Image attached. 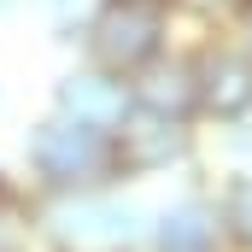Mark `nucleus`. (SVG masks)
<instances>
[{"mask_svg": "<svg viewBox=\"0 0 252 252\" xmlns=\"http://www.w3.org/2000/svg\"><path fill=\"white\" fill-rule=\"evenodd\" d=\"M24 176L35 199H59V193H94L118 188V158H112V129L76 124L64 112H35L24 129Z\"/></svg>", "mask_w": 252, "mask_h": 252, "instance_id": "obj_1", "label": "nucleus"}, {"mask_svg": "<svg viewBox=\"0 0 252 252\" xmlns=\"http://www.w3.org/2000/svg\"><path fill=\"white\" fill-rule=\"evenodd\" d=\"M35 211H41V241L53 252H141L147 217H153V205L124 193V182L94 188V193L35 199Z\"/></svg>", "mask_w": 252, "mask_h": 252, "instance_id": "obj_2", "label": "nucleus"}, {"mask_svg": "<svg viewBox=\"0 0 252 252\" xmlns=\"http://www.w3.org/2000/svg\"><path fill=\"white\" fill-rule=\"evenodd\" d=\"M188 24H182V12H170V6H141V0H100V12L76 30V41H70V53L88 64H100V70H112V76H135L141 64H153L176 35H182Z\"/></svg>", "mask_w": 252, "mask_h": 252, "instance_id": "obj_3", "label": "nucleus"}, {"mask_svg": "<svg viewBox=\"0 0 252 252\" xmlns=\"http://www.w3.org/2000/svg\"><path fill=\"white\" fill-rule=\"evenodd\" d=\"M193 70H199V129L252 124V47L223 30H193Z\"/></svg>", "mask_w": 252, "mask_h": 252, "instance_id": "obj_4", "label": "nucleus"}, {"mask_svg": "<svg viewBox=\"0 0 252 252\" xmlns=\"http://www.w3.org/2000/svg\"><path fill=\"white\" fill-rule=\"evenodd\" d=\"M199 124H176V118H158V112H141L129 106L124 124L112 129V158H118V182H153V176H176L199 158Z\"/></svg>", "mask_w": 252, "mask_h": 252, "instance_id": "obj_5", "label": "nucleus"}, {"mask_svg": "<svg viewBox=\"0 0 252 252\" xmlns=\"http://www.w3.org/2000/svg\"><path fill=\"white\" fill-rule=\"evenodd\" d=\"M129 106L176 118V124H199V70H193V30H182L153 64H141L129 76Z\"/></svg>", "mask_w": 252, "mask_h": 252, "instance_id": "obj_6", "label": "nucleus"}, {"mask_svg": "<svg viewBox=\"0 0 252 252\" xmlns=\"http://www.w3.org/2000/svg\"><path fill=\"white\" fill-rule=\"evenodd\" d=\"M47 112H64V118L94 124V129H118V124H124V112H129V82L70 53V64H59V70H53Z\"/></svg>", "mask_w": 252, "mask_h": 252, "instance_id": "obj_7", "label": "nucleus"}, {"mask_svg": "<svg viewBox=\"0 0 252 252\" xmlns=\"http://www.w3.org/2000/svg\"><path fill=\"white\" fill-rule=\"evenodd\" d=\"M217 247H229L223 241V217H217V193L182 188L176 199L153 205L141 252H217Z\"/></svg>", "mask_w": 252, "mask_h": 252, "instance_id": "obj_8", "label": "nucleus"}, {"mask_svg": "<svg viewBox=\"0 0 252 252\" xmlns=\"http://www.w3.org/2000/svg\"><path fill=\"white\" fill-rule=\"evenodd\" d=\"M217 217H223V241L235 252H252V170H223L217 182Z\"/></svg>", "mask_w": 252, "mask_h": 252, "instance_id": "obj_9", "label": "nucleus"}, {"mask_svg": "<svg viewBox=\"0 0 252 252\" xmlns=\"http://www.w3.org/2000/svg\"><path fill=\"white\" fill-rule=\"evenodd\" d=\"M41 241V211H35V193L24 182H6L0 188V252H30Z\"/></svg>", "mask_w": 252, "mask_h": 252, "instance_id": "obj_10", "label": "nucleus"}, {"mask_svg": "<svg viewBox=\"0 0 252 252\" xmlns=\"http://www.w3.org/2000/svg\"><path fill=\"white\" fill-rule=\"evenodd\" d=\"M41 12H47V24H53V41L70 47V41H76V30L100 12V0H41Z\"/></svg>", "mask_w": 252, "mask_h": 252, "instance_id": "obj_11", "label": "nucleus"}, {"mask_svg": "<svg viewBox=\"0 0 252 252\" xmlns=\"http://www.w3.org/2000/svg\"><path fill=\"white\" fill-rule=\"evenodd\" d=\"M223 158H229V170H252V124L223 129Z\"/></svg>", "mask_w": 252, "mask_h": 252, "instance_id": "obj_12", "label": "nucleus"}, {"mask_svg": "<svg viewBox=\"0 0 252 252\" xmlns=\"http://www.w3.org/2000/svg\"><path fill=\"white\" fill-rule=\"evenodd\" d=\"M217 30H223V35H235L241 47H252V0H241V6H235V12H229Z\"/></svg>", "mask_w": 252, "mask_h": 252, "instance_id": "obj_13", "label": "nucleus"}, {"mask_svg": "<svg viewBox=\"0 0 252 252\" xmlns=\"http://www.w3.org/2000/svg\"><path fill=\"white\" fill-rule=\"evenodd\" d=\"M18 6H24V0H0V18H12V12H18Z\"/></svg>", "mask_w": 252, "mask_h": 252, "instance_id": "obj_14", "label": "nucleus"}, {"mask_svg": "<svg viewBox=\"0 0 252 252\" xmlns=\"http://www.w3.org/2000/svg\"><path fill=\"white\" fill-rule=\"evenodd\" d=\"M141 6H170V12H182V0H141Z\"/></svg>", "mask_w": 252, "mask_h": 252, "instance_id": "obj_15", "label": "nucleus"}, {"mask_svg": "<svg viewBox=\"0 0 252 252\" xmlns=\"http://www.w3.org/2000/svg\"><path fill=\"white\" fill-rule=\"evenodd\" d=\"M6 182H12V176H6V170H0V188H6Z\"/></svg>", "mask_w": 252, "mask_h": 252, "instance_id": "obj_16", "label": "nucleus"}, {"mask_svg": "<svg viewBox=\"0 0 252 252\" xmlns=\"http://www.w3.org/2000/svg\"><path fill=\"white\" fill-rule=\"evenodd\" d=\"M0 100H6V88H0Z\"/></svg>", "mask_w": 252, "mask_h": 252, "instance_id": "obj_17", "label": "nucleus"}]
</instances>
